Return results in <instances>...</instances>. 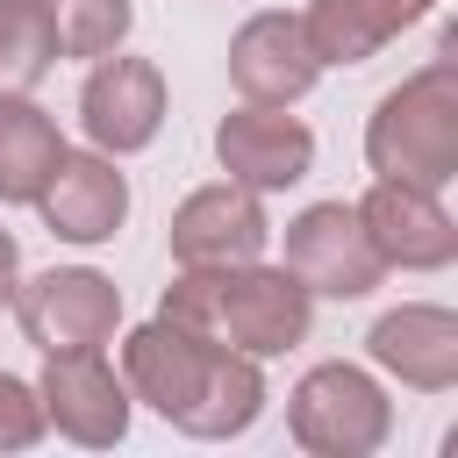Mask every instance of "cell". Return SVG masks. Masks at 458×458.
Returning a JSON list of instances; mask_svg holds the SVG:
<instances>
[{
	"label": "cell",
	"mask_w": 458,
	"mask_h": 458,
	"mask_svg": "<svg viewBox=\"0 0 458 458\" xmlns=\"http://www.w3.org/2000/svg\"><path fill=\"white\" fill-rule=\"evenodd\" d=\"M365 165L379 179L444 193L458 179V64H451V36L444 57L408 72L394 93H379L372 122H365Z\"/></svg>",
	"instance_id": "6da1fadb"
},
{
	"label": "cell",
	"mask_w": 458,
	"mask_h": 458,
	"mask_svg": "<svg viewBox=\"0 0 458 458\" xmlns=\"http://www.w3.org/2000/svg\"><path fill=\"white\" fill-rule=\"evenodd\" d=\"M286 429L301 451L315 458H372L386 437H394V401L386 386L351 365V358H329V365H308L286 394Z\"/></svg>",
	"instance_id": "7a4b0ae2"
},
{
	"label": "cell",
	"mask_w": 458,
	"mask_h": 458,
	"mask_svg": "<svg viewBox=\"0 0 458 458\" xmlns=\"http://www.w3.org/2000/svg\"><path fill=\"white\" fill-rule=\"evenodd\" d=\"M7 308L43 358L50 351H107L114 322H122V286L93 265H50V272L21 279Z\"/></svg>",
	"instance_id": "3957f363"
},
{
	"label": "cell",
	"mask_w": 458,
	"mask_h": 458,
	"mask_svg": "<svg viewBox=\"0 0 458 458\" xmlns=\"http://www.w3.org/2000/svg\"><path fill=\"white\" fill-rule=\"evenodd\" d=\"M308 329H315V293H308L286 265L250 258V265H229V272H222V293H215V336H222L229 351H250V358L265 365V358L301 351Z\"/></svg>",
	"instance_id": "277c9868"
},
{
	"label": "cell",
	"mask_w": 458,
	"mask_h": 458,
	"mask_svg": "<svg viewBox=\"0 0 458 458\" xmlns=\"http://www.w3.org/2000/svg\"><path fill=\"white\" fill-rule=\"evenodd\" d=\"M286 272L322 301H365L386 265L358 222V200H315L286 222Z\"/></svg>",
	"instance_id": "5b68a950"
},
{
	"label": "cell",
	"mask_w": 458,
	"mask_h": 458,
	"mask_svg": "<svg viewBox=\"0 0 458 458\" xmlns=\"http://www.w3.org/2000/svg\"><path fill=\"white\" fill-rule=\"evenodd\" d=\"M79 129L107 157L150 150L157 129H165V72L150 57H122V50L93 57V72L79 86Z\"/></svg>",
	"instance_id": "8992f818"
},
{
	"label": "cell",
	"mask_w": 458,
	"mask_h": 458,
	"mask_svg": "<svg viewBox=\"0 0 458 458\" xmlns=\"http://www.w3.org/2000/svg\"><path fill=\"white\" fill-rule=\"evenodd\" d=\"M36 401H43V422L86 451H107L129 437V386L122 372L100 358V351H50L43 358V379H36Z\"/></svg>",
	"instance_id": "52a82bcc"
},
{
	"label": "cell",
	"mask_w": 458,
	"mask_h": 458,
	"mask_svg": "<svg viewBox=\"0 0 458 458\" xmlns=\"http://www.w3.org/2000/svg\"><path fill=\"white\" fill-rule=\"evenodd\" d=\"M265 243H272L265 193H250V186H236V179L193 186V193L172 208V265H208V272H229V265L265 258Z\"/></svg>",
	"instance_id": "ba28073f"
},
{
	"label": "cell",
	"mask_w": 458,
	"mask_h": 458,
	"mask_svg": "<svg viewBox=\"0 0 458 458\" xmlns=\"http://www.w3.org/2000/svg\"><path fill=\"white\" fill-rule=\"evenodd\" d=\"M215 165L250 186V193H286L308 179L315 165V129L286 107H265V100H243L236 114L215 122Z\"/></svg>",
	"instance_id": "9c48e42d"
},
{
	"label": "cell",
	"mask_w": 458,
	"mask_h": 458,
	"mask_svg": "<svg viewBox=\"0 0 458 458\" xmlns=\"http://www.w3.org/2000/svg\"><path fill=\"white\" fill-rule=\"evenodd\" d=\"M215 344L222 336H208V329H186L172 315H150L143 329L122 336V386H129V401H143L165 422H179L193 408L208 365H215Z\"/></svg>",
	"instance_id": "30bf717a"
},
{
	"label": "cell",
	"mask_w": 458,
	"mask_h": 458,
	"mask_svg": "<svg viewBox=\"0 0 458 458\" xmlns=\"http://www.w3.org/2000/svg\"><path fill=\"white\" fill-rule=\"evenodd\" d=\"M358 222H365V236H372V250H379L386 272H444L458 258V222L422 186L372 179V193L358 200Z\"/></svg>",
	"instance_id": "8fae6325"
},
{
	"label": "cell",
	"mask_w": 458,
	"mask_h": 458,
	"mask_svg": "<svg viewBox=\"0 0 458 458\" xmlns=\"http://www.w3.org/2000/svg\"><path fill=\"white\" fill-rule=\"evenodd\" d=\"M322 79V57L308 50V29L301 14L286 7H265L250 14L236 36H229V86L243 100H265V107H293L308 86Z\"/></svg>",
	"instance_id": "7c38bea8"
},
{
	"label": "cell",
	"mask_w": 458,
	"mask_h": 458,
	"mask_svg": "<svg viewBox=\"0 0 458 458\" xmlns=\"http://www.w3.org/2000/svg\"><path fill=\"white\" fill-rule=\"evenodd\" d=\"M36 208H43L50 236H64V243H107L129 222V179H122V165L107 150H72L64 143V157L43 179Z\"/></svg>",
	"instance_id": "4fadbf2b"
},
{
	"label": "cell",
	"mask_w": 458,
	"mask_h": 458,
	"mask_svg": "<svg viewBox=\"0 0 458 458\" xmlns=\"http://www.w3.org/2000/svg\"><path fill=\"white\" fill-rule=\"evenodd\" d=\"M365 358L415 394H451L458 386V315L437 301H401L365 329Z\"/></svg>",
	"instance_id": "5bb4252c"
},
{
	"label": "cell",
	"mask_w": 458,
	"mask_h": 458,
	"mask_svg": "<svg viewBox=\"0 0 458 458\" xmlns=\"http://www.w3.org/2000/svg\"><path fill=\"white\" fill-rule=\"evenodd\" d=\"M437 0H308L301 29H308V50L322 64H365L379 57L408 21H422Z\"/></svg>",
	"instance_id": "9a60e30c"
},
{
	"label": "cell",
	"mask_w": 458,
	"mask_h": 458,
	"mask_svg": "<svg viewBox=\"0 0 458 458\" xmlns=\"http://www.w3.org/2000/svg\"><path fill=\"white\" fill-rule=\"evenodd\" d=\"M57 157H64V136L50 107H36L29 93H0V208H36Z\"/></svg>",
	"instance_id": "2e32d148"
},
{
	"label": "cell",
	"mask_w": 458,
	"mask_h": 458,
	"mask_svg": "<svg viewBox=\"0 0 458 458\" xmlns=\"http://www.w3.org/2000/svg\"><path fill=\"white\" fill-rule=\"evenodd\" d=\"M258 415H265V372H258V358L215 344V365H208L193 408L179 415V429L200 437V444H222V437H243Z\"/></svg>",
	"instance_id": "e0dca14e"
},
{
	"label": "cell",
	"mask_w": 458,
	"mask_h": 458,
	"mask_svg": "<svg viewBox=\"0 0 458 458\" xmlns=\"http://www.w3.org/2000/svg\"><path fill=\"white\" fill-rule=\"evenodd\" d=\"M57 64V29L43 0H0V93H36Z\"/></svg>",
	"instance_id": "ac0fdd59"
},
{
	"label": "cell",
	"mask_w": 458,
	"mask_h": 458,
	"mask_svg": "<svg viewBox=\"0 0 458 458\" xmlns=\"http://www.w3.org/2000/svg\"><path fill=\"white\" fill-rule=\"evenodd\" d=\"M43 7H50V29H57V57H79V64L122 50V36L136 29L129 0H43Z\"/></svg>",
	"instance_id": "d6986e66"
},
{
	"label": "cell",
	"mask_w": 458,
	"mask_h": 458,
	"mask_svg": "<svg viewBox=\"0 0 458 458\" xmlns=\"http://www.w3.org/2000/svg\"><path fill=\"white\" fill-rule=\"evenodd\" d=\"M43 429H50V422H43L36 386H29V379H14V372H0V451H29Z\"/></svg>",
	"instance_id": "ffe728a7"
},
{
	"label": "cell",
	"mask_w": 458,
	"mask_h": 458,
	"mask_svg": "<svg viewBox=\"0 0 458 458\" xmlns=\"http://www.w3.org/2000/svg\"><path fill=\"white\" fill-rule=\"evenodd\" d=\"M14 286H21V243L0 229V308L14 301Z\"/></svg>",
	"instance_id": "44dd1931"
}]
</instances>
